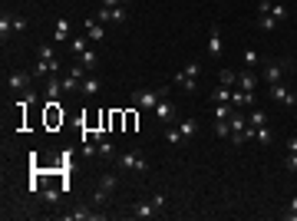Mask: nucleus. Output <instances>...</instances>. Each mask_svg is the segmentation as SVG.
I'll return each instance as SVG.
<instances>
[{
	"mask_svg": "<svg viewBox=\"0 0 297 221\" xmlns=\"http://www.w3.org/2000/svg\"><path fill=\"white\" fill-rule=\"evenodd\" d=\"M258 60H261V56L254 53V50H244V63H248V66H258Z\"/></svg>",
	"mask_w": 297,
	"mask_h": 221,
	"instance_id": "nucleus-35",
	"label": "nucleus"
},
{
	"mask_svg": "<svg viewBox=\"0 0 297 221\" xmlns=\"http://www.w3.org/2000/svg\"><path fill=\"white\" fill-rule=\"evenodd\" d=\"M294 66H297V63L290 60V56H281V60H267L264 70H261V79H264L267 86H274V83H284V76H287Z\"/></svg>",
	"mask_w": 297,
	"mask_h": 221,
	"instance_id": "nucleus-1",
	"label": "nucleus"
},
{
	"mask_svg": "<svg viewBox=\"0 0 297 221\" xmlns=\"http://www.w3.org/2000/svg\"><path fill=\"white\" fill-rule=\"evenodd\" d=\"M99 89H102V83L96 76H86L83 83H79V93L83 96H99Z\"/></svg>",
	"mask_w": 297,
	"mask_h": 221,
	"instance_id": "nucleus-13",
	"label": "nucleus"
},
{
	"mask_svg": "<svg viewBox=\"0 0 297 221\" xmlns=\"http://www.w3.org/2000/svg\"><path fill=\"white\" fill-rule=\"evenodd\" d=\"M132 0H102V7H129Z\"/></svg>",
	"mask_w": 297,
	"mask_h": 221,
	"instance_id": "nucleus-36",
	"label": "nucleus"
},
{
	"mask_svg": "<svg viewBox=\"0 0 297 221\" xmlns=\"http://www.w3.org/2000/svg\"><path fill=\"white\" fill-rule=\"evenodd\" d=\"M284 168H287V172H297V152H287V158H284Z\"/></svg>",
	"mask_w": 297,
	"mask_h": 221,
	"instance_id": "nucleus-32",
	"label": "nucleus"
},
{
	"mask_svg": "<svg viewBox=\"0 0 297 221\" xmlns=\"http://www.w3.org/2000/svg\"><path fill=\"white\" fill-rule=\"evenodd\" d=\"M215 135L218 139H231V126L228 122H215Z\"/></svg>",
	"mask_w": 297,
	"mask_h": 221,
	"instance_id": "nucleus-30",
	"label": "nucleus"
},
{
	"mask_svg": "<svg viewBox=\"0 0 297 221\" xmlns=\"http://www.w3.org/2000/svg\"><path fill=\"white\" fill-rule=\"evenodd\" d=\"M79 63L86 66V70H96V63H99V60H96L93 50H83V53H79Z\"/></svg>",
	"mask_w": 297,
	"mask_h": 221,
	"instance_id": "nucleus-28",
	"label": "nucleus"
},
{
	"mask_svg": "<svg viewBox=\"0 0 297 221\" xmlns=\"http://www.w3.org/2000/svg\"><path fill=\"white\" fill-rule=\"evenodd\" d=\"M218 83H221V86H231V89H235V86H238V73L221 70V73H218Z\"/></svg>",
	"mask_w": 297,
	"mask_h": 221,
	"instance_id": "nucleus-25",
	"label": "nucleus"
},
{
	"mask_svg": "<svg viewBox=\"0 0 297 221\" xmlns=\"http://www.w3.org/2000/svg\"><path fill=\"white\" fill-rule=\"evenodd\" d=\"M33 73H24V70H17V73H10L7 76V83H10V89H17V93H24V89H30V83H33Z\"/></svg>",
	"mask_w": 297,
	"mask_h": 221,
	"instance_id": "nucleus-6",
	"label": "nucleus"
},
{
	"mask_svg": "<svg viewBox=\"0 0 297 221\" xmlns=\"http://www.w3.org/2000/svg\"><path fill=\"white\" fill-rule=\"evenodd\" d=\"M258 73H254V70H244V73H238V89H254V86H258Z\"/></svg>",
	"mask_w": 297,
	"mask_h": 221,
	"instance_id": "nucleus-12",
	"label": "nucleus"
},
{
	"mask_svg": "<svg viewBox=\"0 0 297 221\" xmlns=\"http://www.w3.org/2000/svg\"><path fill=\"white\" fill-rule=\"evenodd\" d=\"M109 10V24H125L129 20V10L125 7H106Z\"/></svg>",
	"mask_w": 297,
	"mask_h": 221,
	"instance_id": "nucleus-20",
	"label": "nucleus"
},
{
	"mask_svg": "<svg viewBox=\"0 0 297 221\" xmlns=\"http://www.w3.org/2000/svg\"><path fill=\"white\" fill-rule=\"evenodd\" d=\"M152 205H156L159 211H162V208H165V195H152Z\"/></svg>",
	"mask_w": 297,
	"mask_h": 221,
	"instance_id": "nucleus-41",
	"label": "nucleus"
},
{
	"mask_svg": "<svg viewBox=\"0 0 297 221\" xmlns=\"http://www.w3.org/2000/svg\"><path fill=\"white\" fill-rule=\"evenodd\" d=\"M96 20H99V24L106 27V24H109V10H106V7H99V14H96Z\"/></svg>",
	"mask_w": 297,
	"mask_h": 221,
	"instance_id": "nucleus-37",
	"label": "nucleus"
},
{
	"mask_svg": "<svg viewBox=\"0 0 297 221\" xmlns=\"http://www.w3.org/2000/svg\"><path fill=\"white\" fill-rule=\"evenodd\" d=\"M172 86H179V89H185V93H195V86H198V79L195 76H188L185 70H179L172 76Z\"/></svg>",
	"mask_w": 297,
	"mask_h": 221,
	"instance_id": "nucleus-9",
	"label": "nucleus"
},
{
	"mask_svg": "<svg viewBox=\"0 0 297 221\" xmlns=\"http://www.w3.org/2000/svg\"><path fill=\"white\" fill-rule=\"evenodd\" d=\"M56 198H60V191H56V188H47V191H43V201H56Z\"/></svg>",
	"mask_w": 297,
	"mask_h": 221,
	"instance_id": "nucleus-39",
	"label": "nucleus"
},
{
	"mask_svg": "<svg viewBox=\"0 0 297 221\" xmlns=\"http://www.w3.org/2000/svg\"><path fill=\"white\" fill-rule=\"evenodd\" d=\"M125 129H135V112H125Z\"/></svg>",
	"mask_w": 297,
	"mask_h": 221,
	"instance_id": "nucleus-42",
	"label": "nucleus"
},
{
	"mask_svg": "<svg viewBox=\"0 0 297 221\" xmlns=\"http://www.w3.org/2000/svg\"><path fill=\"white\" fill-rule=\"evenodd\" d=\"M63 93V79H47V99H56Z\"/></svg>",
	"mask_w": 297,
	"mask_h": 221,
	"instance_id": "nucleus-27",
	"label": "nucleus"
},
{
	"mask_svg": "<svg viewBox=\"0 0 297 221\" xmlns=\"http://www.w3.org/2000/svg\"><path fill=\"white\" fill-rule=\"evenodd\" d=\"M248 126L251 129H261V126H267V116H264V109H254L248 116Z\"/></svg>",
	"mask_w": 297,
	"mask_h": 221,
	"instance_id": "nucleus-22",
	"label": "nucleus"
},
{
	"mask_svg": "<svg viewBox=\"0 0 297 221\" xmlns=\"http://www.w3.org/2000/svg\"><path fill=\"white\" fill-rule=\"evenodd\" d=\"M258 27H261V30H277L281 24H277L271 14H258Z\"/></svg>",
	"mask_w": 297,
	"mask_h": 221,
	"instance_id": "nucleus-26",
	"label": "nucleus"
},
{
	"mask_svg": "<svg viewBox=\"0 0 297 221\" xmlns=\"http://www.w3.org/2000/svg\"><path fill=\"white\" fill-rule=\"evenodd\" d=\"M159 208L152 205V201H135L132 205V218H156Z\"/></svg>",
	"mask_w": 297,
	"mask_h": 221,
	"instance_id": "nucleus-10",
	"label": "nucleus"
},
{
	"mask_svg": "<svg viewBox=\"0 0 297 221\" xmlns=\"http://www.w3.org/2000/svg\"><path fill=\"white\" fill-rule=\"evenodd\" d=\"M271 99H274V103H281V106H297V96L290 93L284 83H274V86H271Z\"/></svg>",
	"mask_w": 297,
	"mask_h": 221,
	"instance_id": "nucleus-5",
	"label": "nucleus"
},
{
	"mask_svg": "<svg viewBox=\"0 0 297 221\" xmlns=\"http://www.w3.org/2000/svg\"><path fill=\"white\" fill-rule=\"evenodd\" d=\"M86 37L93 40V43H102V40H106V30H102L99 20H86Z\"/></svg>",
	"mask_w": 297,
	"mask_h": 221,
	"instance_id": "nucleus-11",
	"label": "nucleus"
},
{
	"mask_svg": "<svg viewBox=\"0 0 297 221\" xmlns=\"http://www.w3.org/2000/svg\"><path fill=\"white\" fill-rule=\"evenodd\" d=\"M152 112H156V119H159V122H165V126L175 122V103H169V99H159V106Z\"/></svg>",
	"mask_w": 297,
	"mask_h": 221,
	"instance_id": "nucleus-8",
	"label": "nucleus"
},
{
	"mask_svg": "<svg viewBox=\"0 0 297 221\" xmlns=\"http://www.w3.org/2000/svg\"><path fill=\"white\" fill-rule=\"evenodd\" d=\"M169 89H135L132 93V106L135 109H156L159 99H165Z\"/></svg>",
	"mask_w": 297,
	"mask_h": 221,
	"instance_id": "nucleus-2",
	"label": "nucleus"
},
{
	"mask_svg": "<svg viewBox=\"0 0 297 221\" xmlns=\"http://www.w3.org/2000/svg\"><path fill=\"white\" fill-rule=\"evenodd\" d=\"M205 50H208L211 56H221L225 53V40H221V30H218V24L208 30V43H205Z\"/></svg>",
	"mask_w": 297,
	"mask_h": 221,
	"instance_id": "nucleus-7",
	"label": "nucleus"
},
{
	"mask_svg": "<svg viewBox=\"0 0 297 221\" xmlns=\"http://www.w3.org/2000/svg\"><path fill=\"white\" fill-rule=\"evenodd\" d=\"M70 40V20H56V30H53V43H66Z\"/></svg>",
	"mask_w": 297,
	"mask_h": 221,
	"instance_id": "nucleus-14",
	"label": "nucleus"
},
{
	"mask_svg": "<svg viewBox=\"0 0 297 221\" xmlns=\"http://www.w3.org/2000/svg\"><path fill=\"white\" fill-rule=\"evenodd\" d=\"M284 218H287V221H297V195L290 198V205H287V211H284Z\"/></svg>",
	"mask_w": 297,
	"mask_h": 221,
	"instance_id": "nucleus-31",
	"label": "nucleus"
},
{
	"mask_svg": "<svg viewBox=\"0 0 297 221\" xmlns=\"http://www.w3.org/2000/svg\"><path fill=\"white\" fill-rule=\"evenodd\" d=\"M70 221H89V218H102L99 211H89V208H76V211H70L66 214Z\"/></svg>",
	"mask_w": 297,
	"mask_h": 221,
	"instance_id": "nucleus-17",
	"label": "nucleus"
},
{
	"mask_svg": "<svg viewBox=\"0 0 297 221\" xmlns=\"http://www.w3.org/2000/svg\"><path fill=\"white\" fill-rule=\"evenodd\" d=\"M10 33H14V17H10V14H0V40L7 43Z\"/></svg>",
	"mask_w": 297,
	"mask_h": 221,
	"instance_id": "nucleus-16",
	"label": "nucleus"
},
{
	"mask_svg": "<svg viewBox=\"0 0 297 221\" xmlns=\"http://www.w3.org/2000/svg\"><path fill=\"white\" fill-rule=\"evenodd\" d=\"M231 119V106L228 103H215V122H228Z\"/></svg>",
	"mask_w": 297,
	"mask_h": 221,
	"instance_id": "nucleus-23",
	"label": "nucleus"
},
{
	"mask_svg": "<svg viewBox=\"0 0 297 221\" xmlns=\"http://www.w3.org/2000/svg\"><path fill=\"white\" fill-rule=\"evenodd\" d=\"M37 60H47V63H53V60H56V50H53V43H43V47L37 50Z\"/></svg>",
	"mask_w": 297,
	"mask_h": 221,
	"instance_id": "nucleus-24",
	"label": "nucleus"
},
{
	"mask_svg": "<svg viewBox=\"0 0 297 221\" xmlns=\"http://www.w3.org/2000/svg\"><path fill=\"white\" fill-rule=\"evenodd\" d=\"M287 152H297V135H290V139H287Z\"/></svg>",
	"mask_w": 297,
	"mask_h": 221,
	"instance_id": "nucleus-43",
	"label": "nucleus"
},
{
	"mask_svg": "<svg viewBox=\"0 0 297 221\" xmlns=\"http://www.w3.org/2000/svg\"><path fill=\"white\" fill-rule=\"evenodd\" d=\"M258 14H271V0H258Z\"/></svg>",
	"mask_w": 297,
	"mask_h": 221,
	"instance_id": "nucleus-40",
	"label": "nucleus"
},
{
	"mask_svg": "<svg viewBox=\"0 0 297 221\" xmlns=\"http://www.w3.org/2000/svg\"><path fill=\"white\" fill-rule=\"evenodd\" d=\"M116 165H119V168H125V172H139V175L148 168V165H145V158H142V152H122V155L116 158Z\"/></svg>",
	"mask_w": 297,
	"mask_h": 221,
	"instance_id": "nucleus-3",
	"label": "nucleus"
},
{
	"mask_svg": "<svg viewBox=\"0 0 297 221\" xmlns=\"http://www.w3.org/2000/svg\"><path fill=\"white\" fill-rule=\"evenodd\" d=\"M14 30H27V17H20V14L14 17Z\"/></svg>",
	"mask_w": 297,
	"mask_h": 221,
	"instance_id": "nucleus-38",
	"label": "nucleus"
},
{
	"mask_svg": "<svg viewBox=\"0 0 297 221\" xmlns=\"http://www.w3.org/2000/svg\"><path fill=\"white\" fill-rule=\"evenodd\" d=\"M254 142H258V145H264V149H267V145L274 142V132H271V126H261V129H254Z\"/></svg>",
	"mask_w": 297,
	"mask_h": 221,
	"instance_id": "nucleus-15",
	"label": "nucleus"
},
{
	"mask_svg": "<svg viewBox=\"0 0 297 221\" xmlns=\"http://www.w3.org/2000/svg\"><path fill=\"white\" fill-rule=\"evenodd\" d=\"M96 149H99V155H112V142H106V139H99V145H96Z\"/></svg>",
	"mask_w": 297,
	"mask_h": 221,
	"instance_id": "nucleus-34",
	"label": "nucleus"
},
{
	"mask_svg": "<svg viewBox=\"0 0 297 221\" xmlns=\"http://www.w3.org/2000/svg\"><path fill=\"white\" fill-rule=\"evenodd\" d=\"M271 17L277 24H284V20H287V7H284V4H271Z\"/></svg>",
	"mask_w": 297,
	"mask_h": 221,
	"instance_id": "nucleus-29",
	"label": "nucleus"
},
{
	"mask_svg": "<svg viewBox=\"0 0 297 221\" xmlns=\"http://www.w3.org/2000/svg\"><path fill=\"white\" fill-rule=\"evenodd\" d=\"M116 185H119V178L116 175H102L99 178V185H96V195H93V205H106V198L116 191Z\"/></svg>",
	"mask_w": 297,
	"mask_h": 221,
	"instance_id": "nucleus-4",
	"label": "nucleus"
},
{
	"mask_svg": "<svg viewBox=\"0 0 297 221\" xmlns=\"http://www.w3.org/2000/svg\"><path fill=\"white\" fill-rule=\"evenodd\" d=\"M70 50H73V53H83V50H86V40H83V37L70 40Z\"/></svg>",
	"mask_w": 297,
	"mask_h": 221,
	"instance_id": "nucleus-33",
	"label": "nucleus"
},
{
	"mask_svg": "<svg viewBox=\"0 0 297 221\" xmlns=\"http://www.w3.org/2000/svg\"><path fill=\"white\" fill-rule=\"evenodd\" d=\"M165 142H169V145H182V142H185V135L179 132V126H169V129H165Z\"/></svg>",
	"mask_w": 297,
	"mask_h": 221,
	"instance_id": "nucleus-21",
	"label": "nucleus"
},
{
	"mask_svg": "<svg viewBox=\"0 0 297 221\" xmlns=\"http://www.w3.org/2000/svg\"><path fill=\"white\" fill-rule=\"evenodd\" d=\"M179 132L185 135V139H195V132H198V122H195V119H182V122H179Z\"/></svg>",
	"mask_w": 297,
	"mask_h": 221,
	"instance_id": "nucleus-19",
	"label": "nucleus"
},
{
	"mask_svg": "<svg viewBox=\"0 0 297 221\" xmlns=\"http://www.w3.org/2000/svg\"><path fill=\"white\" fill-rule=\"evenodd\" d=\"M211 103H231V86H215V93H211Z\"/></svg>",
	"mask_w": 297,
	"mask_h": 221,
	"instance_id": "nucleus-18",
	"label": "nucleus"
}]
</instances>
